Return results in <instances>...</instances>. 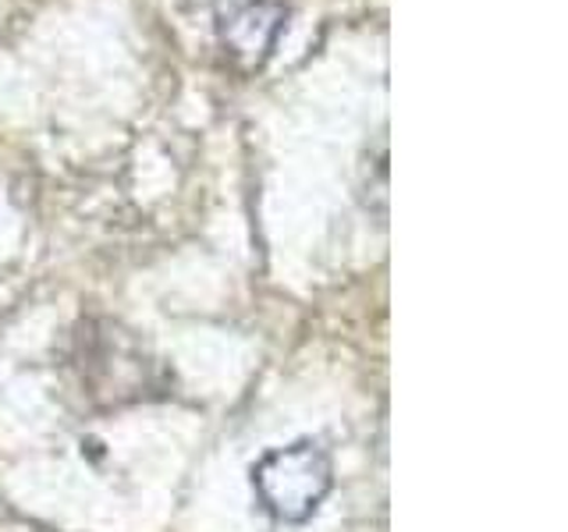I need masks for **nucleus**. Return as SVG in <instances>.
Wrapping results in <instances>:
<instances>
[{"mask_svg": "<svg viewBox=\"0 0 568 532\" xmlns=\"http://www.w3.org/2000/svg\"><path fill=\"white\" fill-rule=\"evenodd\" d=\"M253 487L266 514L277 522H306L334 487V466L313 440H298L260 458Z\"/></svg>", "mask_w": 568, "mask_h": 532, "instance_id": "f257e3e1", "label": "nucleus"}, {"mask_svg": "<svg viewBox=\"0 0 568 532\" xmlns=\"http://www.w3.org/2000/svg\"><path fill=\"white\" fill-rule=\"evenodd\" d=\"M284 25V8L274 0H248L231 14H221V43L231 50V58L260 64L271 53L277 32Z\"/></svg>", "mask_w": 568, "mask_h": 532, "instance_id": "f03ea898", "label": "nucleus"}]
</instances>
